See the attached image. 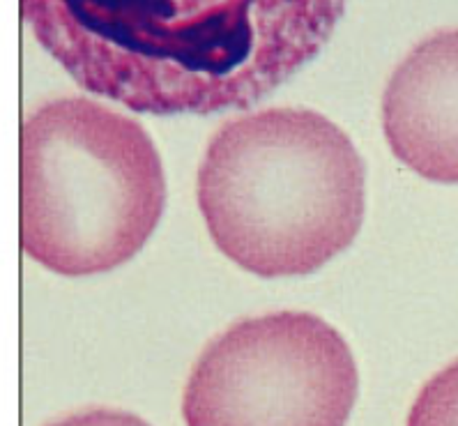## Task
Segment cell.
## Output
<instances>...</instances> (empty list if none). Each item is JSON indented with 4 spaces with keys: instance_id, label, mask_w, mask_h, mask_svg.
Here are the masks:
<instances>
[{
    "instance_id": "3957f363",
    "label": "cell",
    "mask_w": 458,
    "mask_h": 426,
    "mask_svg": "<svg viewBox=\"0 0 458 426\" xmlns=\"http://www.w3.org/2000/svg\"><path fill=\"white\" fill-rule=\"evenodd\" d=\"M21 249L65 277L111 272L146 247L166 208L162 157L136 120L83 98L21 124Z\"/></svg>"
},
{
    "instance_id": "277c9868",
    "label": "cell",
    "mask_w": 458,
    "mask_h": 426,
    "mask_svg": "<svg viewBox=\"0 0 458 426\" xmlns=\"http://www.w3.org/2000/svg\"><path fill=\"white\" fill-rule=\"evenodd\" d=\"M360 371L339 329L316 313L240 320L205 345L182 394L187 426H345Z\"/></svg>"
},
{
    "instance_id": "8992f818",
    "label": "cell",
    "mask_w": 458,
    "mask_h": 426,
    "mask_svg": "<svg viewBox=\"0 0 458 426\" xmlns=\"http://www.w3.org/2000/svg\"><path fill=\"white\" fill-rule=\"evenodd\" d=\"M405 426H458V360L426 380Z\"/></svg>"
},
{
    "instance_id": "7a4b0ae2",
    "label": "cell",
    "mask_w": 458,
    "mask_h": 426,
    "mask_svg": "<svg viewBox=\"0 0 458 426\" xmlns=\"http://www.w3.org/2000/svg\"><path fill=\"white\" fill-rule=\"evenodd\" d=\"M199 210L221 254L251 275H311L355 243L367 171L351 136L311 108H263L215 132Z\"/></svg>"
},
{
    "instance_id": "6da1fadb",
    "label": "cell",
    "mask_w": 458,
    "mask_h": 426,
    "mask_svg": "<svg viewBox=\"0 0 458 426\" xmlns=\"http://www.w3.org/2000/svg\"><path fill=\"white\" fill-rule=\"evenodd\" d=\"M348 0H19L81 88L152 115L247 108L320 54Z\"/></svg>"
},
{
    "instance_id": "52a82bcc",
    "label": "cell",
    "mask_w": 458,
    "mask_h": 426,
    "mask_svg": "<svg viewBox=\"0 0 458 426\" xmlns=\"http://www.w3.org/2000/svg\"><path fill=\"white\" fill-rule=\"evenodd\" d=\"M47 426H152L143 417L134 413H124L115 408H90L67 415L58 422H51Z\"/></svg>"
},
{
    "instance_id": "5b68a950",
    "label": "cell",
    "mask_w": 458,
    "mask_h": 426,
    "mask_svg": "<svg viewBox=\"0 0 458 426\" xmlns=\"http://www.w3.org/2000/svg\"><path fill=\"white\" fill-rule=\"evenodd\" d=\"M383 132L410 171L458 184V28L421 39L394 70L383 95Z\"/></svg>"
}]
</instances>
